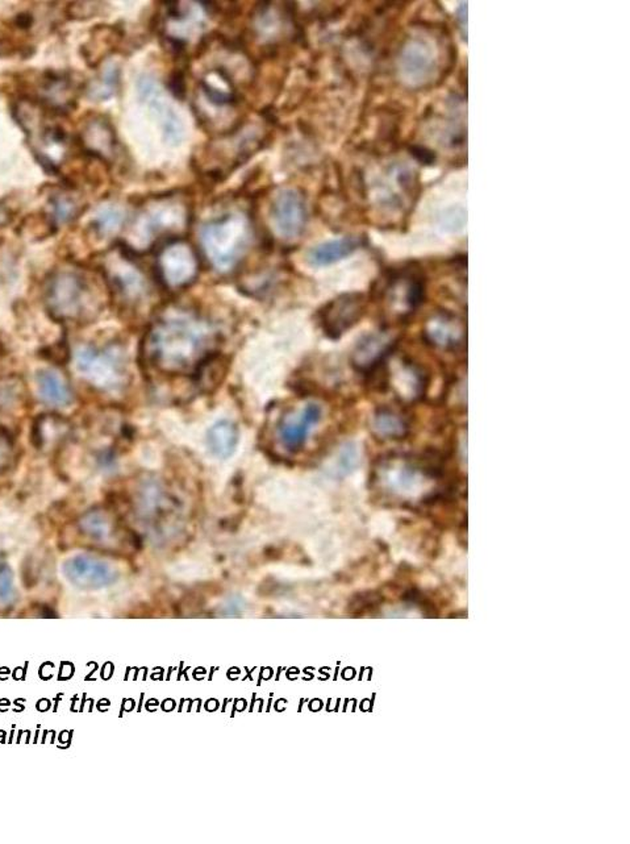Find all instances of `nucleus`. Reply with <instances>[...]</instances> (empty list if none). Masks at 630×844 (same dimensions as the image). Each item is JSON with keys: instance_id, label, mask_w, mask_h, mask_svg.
<instances>
[{"instance_id": "10", "label": "nucleus", "mask_w": 630, "mask_h": 844, "mask_svg": "<svg viewBox=\"0 0 630 844\" xmlns=\"http://www.w3.org/2000/svg\"><path fill=\"white\" fill-rule=\"evenodd\" d=\"M323 410L317 403H307L300 410L288 413L279 423L278 437L288 451H297L307 442L312 429L322 420Z\"/></svg>"}, {"instance_id": "3", "label": "nucleus", "mask_w": 630, "mask_h": 844, "mask_svg": "<svg viewBox=\"0 0 630 844\" xmlns=\"http://www.w3.org/2000/svg\"><path fill=\"white\" fill-rule=\"evenodd\" d=\"M49 311L58 320L86 319L98 309V299L90 282L81 273L73 270L58 271L52 277L45 291Z\"/></svg>"}, {"instance_id": "25", "label": "nucleus", "mask_w": 630, "mask_h": 844, "mask_svg": "<svg viewBox=\"0 0 630 844\" xmlns=\"http://www.w3.org/2000/svg\"><path fill=\"white\" fill-rule=\"evenodd\" d=\"M22 382L15 378H0V411L13 410L22 399Z\"/></svg>"}, {"instance_id": "11", "label": "nucleus", "mask_w": 630, "mask_h": 844, "mask_svg": "<svg viewBox=\"0 0 630 844\" xmlns=\"http://www.w3.org/2000/svg\"><path fill=\"white\" fill-rule=\"evenodd\" d=\"M364 312L361 295H344L337 298L323 312V327L332 338H340L360 322Z\"/></svg>"}, {"instance_id": "2", "label": "nucleus", "mask_w": 630, "mask_h": 844, "mask_svg": "<svg viewBox=\"0 0 630 844\" xmlns=\"http://www.w3.org/2000/svg\"><path fill=\"white\" fill-rule=\"evenodd\" d=\"M252 240V226L242 212H229L200 230L204 255L218 271L227 273L240 262Z\"/></svg>"}, {"instance_id": "24", "label": "nucleus", "mask_w": 630, "mask_h": 844, "mask_svg": "<svg viewBox=\"0 0 630 844\" xmlns=\"http://www.w3.org/2000/svg\"><path fill=\"white\" fill-rule=\"evenodd\" d=\"M77 212L78 201L66 192L55 195L52 201V214L57 223H67L77 215Z\"/></svg>"}, {"instance_id": "15", "label": "nucleus", "mask_w": 630, "mask_h": 844, "mask_svg": "<svg viewBox=\"0 0 630 844\" xmlns=\"http://www.w3.org/2000/svg\"><path fill=\"white\" fill-rule=\"evenodd\" d=\"M425 335L434 346L441 348H454L465 339V329L457 318L451 315H437L431 318L425 327Z\"/></svg>"}, {"instance_id": "5", "label": "nucleus", "mask_w": 630, "mask_h": 844, "mask_svg": "<svg viewBox=\"0 0 630 844\" xmlns=\"http://www.w3.org/2000/svg\"><path fill=\"white\" fill-rule=\"evenodd\" d=\"M75 367L80 375L98 389L119 390L127 381L125 353L118 346L81 347L75 353Z\"/></svg>"}, {"instance_id": "4", "label": "nucleus", "mask_w": 630, "mask_h": 844, "mask_svg": "<svg viewBox=\"0 0 630 844\" xmlns=\"http://www.w3.org/2000/svg\"><path fill=\"white\" fill-rule=\"evenodd\" d=\"M15 116L27 132L32 151L39 162L48 169L60 166L67 152L65 131L52 124L43 108L34 102L20 101L15 106Z\"/></svg>"}, {"instance_id": "18", "label": "nucleus", "mask_w": 630, "mask_h": 844, "mask_svg": "<svg viewBox=\"0 0 630 844\" xmlns=\"http://www.w3.org/2000/svg\"><path fill=\"white\" fill-rule=\"evenodd\" d=\"M82 142L87 151L101 157H110L115 148V136L106 122L94 119L89 122L82 132Z\"/></svg>"}, {"instance_id": "8", "label": "nucleus", "mask_w": 630, "mask_h": 844, "mask_svg": "<svg viewBox=\"0 0 630 844\" xmlns=\"http://www.w3.org/2000/svg\"><path fill=\"white\" fill-rule=\"evenodd\" d=\"M199 264L194 250L183 241L166 245L159 256V271L163 283L170 289L189 285L198 276Z\"/></svg>"}, {"instance_id": "27", "label": "nucleus", "mask_w": 630, "mask_h": 844, "mask_svg": "<svg viewBox=\"0 0 630 844\" xmlns=\"http://www.w3.org/2000/svg\"><path fill=\"white\" fill-rule=\"evenodd\" d=\"M11 593V572L7 566L0 568V600H5Z\"/></svg>"}, {"instance_id": "23", "label": "nucleus", "mask_w": 630, "mask_h": 844, "mask_svg": "<svg viewBox=\"0 0 630 844\" xmlns=\"http://www.w3.org/2000/svg\"><path fill=\"white\" fill-rule=\"evenodd\" d=\"M96 227L103 235H111L116 232L121 227L124 221V212L119 207L108 206L102 207L95 216Z\"/></svg>"}, {"instance_id": "14", "label": "nucleus", "mask_w": 630, "mask_h": 844, "mask_svg": "<svg viewBox=\"0 0 630 844\" xmlns=\"http://www.w3.org/2000/svg\"><path fill=\"white\" fill-rule=\"evenodd\" d=\"M393 344V336L386 331L373 332L364 336L353 352V364L357 369H373L383 360Z\"/></svg>"}, {"instance_id": "29", "label": "nucleus", "mask_w": 630, "mask_h": 844, "mask_svg": "<svg viewBox=\"0 0 630 844\" xmlns=\"http://www.w3.org/2000/svg\"><path fill=\"white\" fill-rule=\"evenodd\" d=\"M11 221V211L5 206V204L0 203V227L7 226Z\"/></svg>"}, {"instance_id": "22", "label": "nucleus", "mask_w": 630, "mask_h": 844, "mask_svg": "<svg viewBox=\"0 0 630 844\" xmlns=\"http://www.w3.org/2000/svg\"><path fill=\"white\" fill-rule=\"evenodd\" d=\"M373 431L383 439H395L405 434L407 425L399 414L390 410H381L373 419Z\"/></svg>"}, {"instance_id": "28", "label": "nucleus", "mask_w": 630, "mask_h": 844, "mask_svg": "<svg viewBox=\"0 0 630 844\" xmlns=\"http://www.w3.org/2000/svg\"><path fill=\"white\" fill-rule=\"evenodd\" d=\"M11 456V444L5 439V437H3L0 434V469L3 466H7L8 460H10Z\"/></svg>"}, {"instance_id": "21", "label": "nucleus", "mask_w": 630, "mask_h": 844, "mask_svg": "<svg viewBox=\"0 0 630 844\" xmlns=\"http://www.w3.org/2000/svg\"><path fill=\"white\" fill-rule=\"evenodd\" d=\"M80 527L84 535L98 542L110 539L113 534L112 518L103 510L95 509L84 514L82 516Z\"/></svg>"}, {"instance_id": "20", "label": "nucleus", "mask_w": 630, "mask_h": 844, "mask_svg": "<svg viewBox=\"0 0 630 844\" xmlns=\"http://www.w3.org/2000/svg\"><path fill=\"white\" fill-rule=\"evenodd\" d=\"M41 95L48 106L55 110H66L73 102V84L69 78L52 77L44 82Z\"/></svg>"}, {"instance_id": "17", "label": "nucleus", "mask_w": 630, "mask_h": 844, "mask_svg": "<svg viewBox=\"0 0 630 844\" xmlns=\"http://www.w3.org/2000/svg\"><path fill=\"white\" fill-rule=\"evenodd\" d=\"M207 446L216 457L226 460L236 452L238 446V428L230 420L215 423L207 432Z\"/></svg>"}, {"instance_id": "19", "label": "nucleus", "mask_w": 630, "mask_h": 844, "mask_svg": "<svg viewBox=\"0 0 630 844\" xmlns=\"http://www.w3.org/2000/svg\"><path fill=\"white\" fill-rule=\"evenodd\" d=\"M358 247H360V240L354 238L324 242L309 250L308 261L315 267H325V265L334 264L352 255Z\"/></svg>"}, {"instance_id": "1", "label": "nucleus", "mask_w": 630, "mask_h": 844, "mask_svg": "<svg viewBox=\"0 0 630 844\" xmlns=\"http://www.w3.org/2000/svg\"><path fill=\"white\" fill-rule=\"evenodd\" d=\"M216 331L194 312L170 309L151 326L145 341L149 358L165 372L194 369L214 349Z\"/></svg>"}, {"instance_id": "16", "label": "nucleus", "mask_w": 630, "mask_h": 844, "mask_svg": "<svg viewBox=\"0 0 630 844\" xmlns=\"http://www.w3.org/2000/svg\"><path fill=\"white\" fill-rule=\"evenodd\" d=\"M36 387L40 398L54 407H65L73 402V391L65 377L57 370H41L36 376Z\"/></svg>"}, {"instance_id": "6", "label": "nucleus", "mask_w": 630, "mask_h": 844, "mask_svg": "<svg viewBox=\"0 0 630 844\" xmlns=\"http://www.w3.org/2000/svg\"><path fill=\"white\" fill-rule=\"evenodd\" d=\"M188 209L182 201L165 198L148 204L137 216L131 232L134 245L147 247L166 233L182 231L188 224Z\"/></svg>"}, {"instance_id": "12", "label": "nucleus", "mask_w": 630, "mask_h": 844, "mask_svg": "<svg viewBox=\"0 0 630 844\" xmlns=\"http://www.w3.org/2000/svg\"><path fill=\"white\" fill-rule=\"evenodd\" d=\"M67 578L84 589H101L115 581L116 574L110 564L92 557L78 556L65 564Z\"/></svg>"}, {"instance_id": "9", "label": "nucleus", "mask_w": 630, "mask_h": 844, "mask_svg": "<svg viewBox=\"0 0 630 844\" xmlns=\"http://www.w3.org/2000/svg\"><path fill=\"white\" fill-rule=\"evenodd\" d=\"M106 273L111 288L128 305H137L147 298V279L128 257L121 253L108 257Z\"/></svg>"}, {"instance_id": "7", "label": "nucleus", "mask_w": 630, "mask_h": 844, "mask_svg": "<svg viewBox=\"0 0 630 844\" xmlns=\"http://www.w3.org/2000/svg\"><path fill=\"white\" fill-rule=\"evenodd\" d=\"M270 223L274 233L286 241L300 238L307 223V210L302 195L296 190H282L270 206Z\"/></svg>"}, {"instance_id": "13", "label": "nucleus", "mask_w": 630, "mask_h": 844, "mask_svg": "<svg viewBox=\"0 0 630 844\" xmlns=\"http://www.w3.org/2000/svg\"><path fill=\"white\" fill-rule=\"evenodd\" d=\"M422 283L416 279H402L391 285L387 294V309L391 317L396 319H404L415 311L422 302Z\"/></svg>"}, {"instance_id": "26", "label": "nucleus", "mask_w": 630, "mask_h": 844, "mask_svg": "<svg viewBox=\"0 0 630 844\" xmlns=\"http://www.w3.org/2000/svg\"><path fill=\"white\" fill-rule=\"evenodd\" d=\"M116 83V70L113 67L106 69L104 74L102 75L101 81L96 82L94 86L92 87V92L90 95L94 99L108 98L113 93Z\"/></svg>"}]
</instances>
